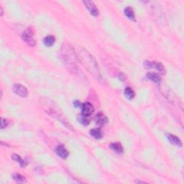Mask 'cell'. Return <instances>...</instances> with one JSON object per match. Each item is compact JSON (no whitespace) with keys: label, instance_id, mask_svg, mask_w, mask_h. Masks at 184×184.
<instances>
[{"label":"cell","instance_id":"4fadbf2b","mask_svg":"<svg viewBox=\"0 0 184 184\" xmlns=\"http://www.w3.org/2000/svg\"><path fill=\"white\" fill-rule=\"evenodd\" d=\"M110 148L114 152L118 153V154H121V153H123L124 149L123 147L122 146V145L119 142H113L111 143L110 145Z\"/></svg>","mask_w":184,"mask_h":184},{"label":"cell","instance_id":"44dd1931","mask_svg":"<svg viewBox=\"0 0 184 184\" xmlns=\"http://www.w3.org/2000/svg\"><path fill=\"white\" fill-rule=\"evenodd\" d=\"M7 125H8L7 120L4 119V118H2L1 119V129L2 130H3V129H5V127H7Z\"/></svg>","mask_w":184,"mask_h":184},{"label":"cell","instance_id":"6da1fadb","mask_svg":"<svg viewBox=\"0 0 184 184\" xmlns=\"http://www.w3.org/2000/svg\"><path fill=\"white\" fill-rule=\"evenodd\" d=\"M76 55L77 58L80 61L81 64L87 69V71L100 83L102 84H105V80L99 70V65L94 58L89 53V51L81 48H79Z\"/></svg>","mask_w":184,"mask_h":184},{"label":"cell","instance_id":"30bf717a","mask_svg":"<svg viewBox=\"0 0 184 184\" xmlns=\"http://www.w3.org/2000/svg\"><path fill=\"white\" fill-rule=\"evenodd\" d=\"M107 118L106 117V116L104 115L103 113L100 112V113L97 114V116H95V122L96 124H98L99 126L104 125L107 122Z\"/></svg>","mask_w":184,"mask_h":184},{"label":"cell","instance_id":"7c38bea8","mask_svg":"<svg viewBox=\"0 0 184 184\" xmlns=\"http://www.w3.org/2000/svg\"><path fill=\"white\" fill-rule=\"evenodd\" d=\"M77 119L79 120V122L81 124H82L83 125H88L90 123V116H87L83 114V113L78 114Z\"/></svg>","mask_w":184,"mask_h":184},{"label":"cell","instance_id":"ac0fdd59","mask_svg":"<svg viewBox=\"0 0 184 184\" xmlns=\"http://www.w3.org/2000/svg\"><path fill=\"white\" fill-rule=\"evenodd\" d=\"M124 95H125V97L127 98L128 99H132L134 97V96H135V94H134V92L133 90H132L131 88L127 87L125 89H124Z\"/></svg>","mask_w":184,"mask_h":184},{"label":"cell","instance_id":"d6986e66","mask_svg":"<svg viewBox=\"0 0 184 184\" xmlns=\"http://www.w3.org/2000/svg\"><path fill=\"white\" fill-rule=\"evenodd\" d=\"M12 159H13V160H15V162L19 163L20 165H21L22 167H25L26 165H27V163H25V161L22 160L21 157H20V155H18L17 154H14L13 155H12Z\"/></svg>","mask_w":184,"mask_h":184},{"label":"cell","instance_id":"ba28073f","mask_svg":"<svg viewBox=\"0 0 184 184\" xmlns=\"http://www.w3.org/2000/svg\"><path fill=\"white\" fill-rule=\"evenodd\" d=\"M81 109H82V113L87 116H90L94 111L93 105L89 102L83 104L82 106H81Z\"/></svg>","mask_w":184,"mask_h":184},{"label":"cell","instance_id":"8992f818","mask_svg":"<svg viewBox=\"0 0 184 184\" xmlns=\"http://www.w3.org/2000/svg\"><path fill=\"white\" fill-rule=\"evenodd\" d=\"M13 91L16 94L21 97H26L28 96V91L24 86H22L20 83H15L13 86Z\"/></svg>","mask_w":184,"mask_h":184},{"label":"cell","instance_id":"5b68a950","mask_svg":"<svg viewBox=\"0 0 184 184\" xmlns=\"http://www.w3.org/2000/svg\"><path fill=\"white\" fill-rule=\"evenodd\" d=\"M144 66L145 68L147 69H150V68H156L157 71H160L161 73L164 74L165 73V69L164 65H163L161 63H157V62H151V61H145L144 62Z\"/></svg>","mask_w":184,"mask_h":184},{"label":"cell","instance_id":"5bb4252c","mask_svg":"<svg viewBox=\"0 0 184 184\" xmlns=\"http://www.w3.org/2000/svg\"><path fill=\"white\" fill-rule=\"evenodd\" d=\"M124 15H125L129 19L132 20V21L135 22L136 19H135V15H134V10L132 7H127L124 9Z\"/></svg>","mask_w":184,"mask_h":184},{"label":"cell","instance_id":"277c9868","mask_svg":"<svg viewBox=\"0 0 184 184\" xmlns=\"http://www.w3.org/2000/svg\"><path fill=\"white\" fill-rule=\"evenodd\" d=\"M22 39L24 42H25L30 47H34L36 44L35 40L33 37V32L31 29L28 28L22 34Z\"/></svg>","mask_w":184,"mask_h":184},{"label":"cell","instance_id":"52a82bcc","mask_svg":"<svg viewBox=\"0 0 184 184\" xmlns=\"http://www.w3.org/2000/svg\"><path fill=\"white\" fill-rule=\"evenodd\" d=\"M83 2L85 5L86 7L89 9L91 15H92L93 16H95V17H97V16L99 15V9H97V6L95 5V4L93 2L86 0V1H83Z\"/></svg>","mask_w":184,"mask_h":184},{"label":"cell","instance_id":"7a4b0ae2","mask_svg":"<svg viewBox=\"0 0 184 184\" xmlns=\"http://www.w3.org/2000/svg\"><path fill=\"white\" fill-rule=\"evenodd\" d=\"M61 59L67 68L73 74L81 75V71L79 70V67L75 62V54L73 49L71 46H63L61 50Z\"/></svg>","mask_w":184,"mask_h":184},{"label":"cell","instance_id":"8fae6325","mask_svg":"<svg viewBox=\"0 0 184 184\" xmlns=\"http://www.w3.org/2000/svg\"><path fill=\"white\" fill-rule=\"evenodd\" d=\"M166 136H167V139L168 140V141L171 143V144L174 145L178 147L182 146L181 141L180 140V139L178 138H177L176 136L173 135V134H167Z\"/></svg>","mask_w":184,"mask_h":184},{"label":"cell","instance_id":"ffe728a7","mask_svg":"<svg viewBox=\"0 0 184 184\" xmlns=\"http://www.w3.org/2000/svg\"><path fill=\"white\" fill-rule=\"evenodd\" d=\"M13 178L15 181L18 182V183H24L26 182V179L24 176H22V175L18 174V173H16L13 175Z\"/></svg>","mask_w":184,"mask_h":184},{"label":"cell","instance_id":"9c48e42d","mask_svg":"<svg viewBox=\"0 0 184 184\" xmlns=\"http://www.w3.org/2000/svg\"><path fill=\"white\" fill-rule=\"evenodd\" d=\"M56 153L59 157L63 159L67 158L69 155L68 150H66V148H65L63 145L57 146L56 148Z\"/></svg>","mask_w":184,"mask_h":184},{"label":"cell","instance_id":"3957f363","mask_svg":"<svg viewBox=\"0 0 184 184\" xmlns=\"http://www.w3.org/2000/svg\"><path fill=\"white\" fill-rule=\"evenodd\" d=\"M42 105L46 106V107H43V108L45 109V111H46L47 113L50 114V116L56 118L57 120H58L59 121L62 122L66 127L73 130L72 127H71V125L70 124H68V122H67L66 119H65L64 115L62 114V112L58 109V107H57L53 103H52V101H50V100L46 99V101L42 102Z\"/></svg>","mask_w":184,"mask_h":184},{"label":"cell","instance_id":"7402d4cb","mask_svg":"<svg viewBox=\"0 0 184 184\" xmlns=\"http://www.w3.org/2000/svg\"><path fill=\"white\" fill-rule=\"evenodd\" d=\"M81 106H82V104H81V103L80 101H74V107H75L81 108Z\"/></svg>","mask_w":184,"mask_h":184},{"label":"cell","instance_id":"9a60e30c","mask_svg":"<svg viewBox=\"0 0 184 184\" xmlns=\"http://www.w3.org/2000/svg\"><path fill=\"white\" fill-rule=\"evenodd\" d=\"M147 77L154 83H159L161 81V78L160 75L155 73H147Z\"/></svg>","mask_w":184,"mask_h":184},{"label":"cell","instance_id":"603a6c76","mask_svg":"<svg viewBox=\"0 0 184 184\" xmlns=\"http://www.w3.org/2000/svg\"><path fill=\"white\" fill-rule=\"evenodd\" d=\"M1 15L2 16L3 15V9H2V7H1Z\"/></svg>","mask_w":184,"mask_h":184},{"label":"cell","instance_id":"e0dca14e","mask_svg":"<svg viewBox=\"0 0 184 184\" xmlns=\"http://www.w3.org/2000/svg\"><path fill=\"white\" fill-rule=\"evenodd\" d=\"M55 40H56V39H55L53 36H52V35L47 36L46 38H45L43 40L44 45L47 47H50L54 44Z\"/></svg>","mask_w":184,"mask_h":184},{"label":"cell","instance_id":"2e32d148","mask_svg":"<svg viewBox=\"0 0 184 184\" xmlns=\"http://www.w3.org/2000/svg\"><path fill=\"white\" fill-rule=\"evenodd\" d=\"M90 134H91V135L93 137V138L97 139V140H100V139H101L102 137H103V134H102L101 131L99 129L97 128L91 130L90 131Z\"/></svg>","mask_w":184,"mask_h":184}]
</instances>
